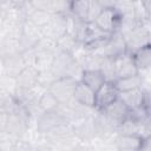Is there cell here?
Listing matches in <instances>:
<instances>
[{"instance_id": "cell-1", "label": "cell", "mask_w": 151, "mask_h": 151, "mask_svg": "<svg viewBox=\"0 0 151 151\" xmlns=\"http://www.w3.org/2000/svg\"><path fill=\"white\" fill-rule=\"evenodd\" d=\"M103 5H104V8L97 15L93 24L104 33L112 34L113 32L118 31L122 17L114 9L112 1H103Z\"/></svg>"}, {"instance_id": "cell-2", "label": "cell", "mask_w": 151, "mask_h": 151, "mask_svg": "<svg viewBox=\"0 0 151 151\" xmlns=\"http://www.w3.org/2000/svg\"><path fill=\"white\" fill-rule=\"evenodd\" d=\"M126 44L127 53H133L137 50L150 45V24H143L126 35H123Z\"/></svg>"}, {"instance_id": "cell-3", "label": "cell", "mask_w": 151, "mask_h": 151, "mask_svg": "<svg viewBox=\"0 0 151 151\" xmlns=\"http://www.w3.org/2000/svg\"><path fill=\"white\" fill-rule=\"evenodd\" d=\"M77 80L71 78V77H63V78H57L50 86L48 91L59 100V103H67L72 100L73 97V91L77 85Z\"/></svg>"}, {"instance_id": "cell-4", "label": "cell", "mask_w": 151, "mask_h": 151, "mask_svg": "<svg viewBox=\"0 0 151 151\" xmlns=\"http://www.w3.org/2000/svg\"><path fill=\"white\" fill-rule=\"evenodd\" d=\"M96 137L100 138L101 140H107L113 134H117V124L112 122L109 117H106L101 111H97L94 116H92Z\"/></svg>"}, {"instance_id": "cell-5", "label": "cell", "mask_w": 151, "mask_h": 151, "mask_svg": "<svg viewBox=\"0 0 151 151\" xmlns=\"http://www.w3.org/2000/svg\"><path fill=\"white\" fill-rule=\"evenodd\" d=\"M119 98L123 100V103L129 107L130 111L136 110L138 107H149L150 109V99H149V90L144 86L130 92L120 93Z\"/></svg>"}, {"instance_id": "cell-6", "label": "cell", "mask_w": 151, "mask_h": 151, "mask_svg": "<svg viewBox=\"0 0 151 151\" xmlns=\"http://www.w3.org/2000/svg\"><path fill=\"white\" fill-rule=\"evenodd\" d=\"M119 97L118 91L116 90L113 83L105 81L96 92H94V110L101 111L111 103H113Z\"/></svg>"}, {"instance_id": "cell-7", "label": "cell", "mask_w": 151, "mask_h": 151, "mask_svg": "<svg viewBox=\"0 0 151 151\" xmlns=\"http://www.w3.org/2000/svg\"><path fill=\"white\" fill-rule=\"evenodd\" d=\"M64 123H67V122L58 113V111L42 112L37 118L35 129H37V132L39 134H42L46 137L51 131H53L55 127H58L59 125H61Z\"/></svg>"}, {"instance_id": "cell-8", "label": "cell", "mask_w": 151, "mask_h": 151, "mask_svg": "<svg viewBox=\"0 0 151 151\" xmlns=\"http://www.w3.org/2000/svg\"><path fill=\"white\" fill-rule=\"evenodd\" d=\"M66 15H67V13L52 14L48 25L41 31L42 37H47L53 40H58L60 37L66 34Z\"/></svg>"}, {"instance_id": "cell-9", "label": "cell", "mask_w": 151, "mask_h": 151, "mask_svg": "<svg viewBox=\"0 0 151 151\" xmlns=\"http://www.w3.org/2000/svg\"><path fill=\"white\" fill-rule=\"evenodd\" d=\"M0 65H1V70L2 73H5L6 76L14 78L26 67L22 57L19 52H12L8 53L6 55H4L0 59Z\"/></svg>"}, {"instance_id": "cell-10", "label": "cell", "mask_w": 151, "mask_h": 151, "mask_svg": "<svg viewBox=\"0 0 151 151\" xmlns=\"http://www.w3.org/2000/svg\"><path fill=\"white\" fill-rule=\"evenodd\" d=\"M72 129H73V133L74 137L84 143H88L92 142L96 137V131H94V125H93V120H92V116L77 120L74 123L71 124Z\"/></svg>"}, {"instance_id": "cell-11", "label": "cell", "mask_w": 151, "mask_h": 151, "mask_svg": "<svg viewBox=\"0 0 151 151\" xmlns=\"http://www.w3.org/2000/svg\"><path fill=\"white\" fill-rule=\"evenodd\" d=\"M114 66H116L117 78L132 77V76H137L140 73L132 59V55L127 52L114 58Z\"/></svg>"}, {"instance_id": "cell-12", "label": "cell", "mask_w": 151, "mask_h": 151, "mask_svg": "<svg viewBox=\"0 0 151 151\" xmlns=\"http://www.w3.org/2000/svg\"><path fill=\"white\" fill-rule=\"evenodd\" d=\"M101 112L106 117H109L112 122H114L117 125H119L123 120H125L130 114L129 107L123 103V100L119 97L109 106H106L104 110H101Z\"/></svg>"}, {"instance_id": "cell-13", "label": "cell", "mask_w": 151, "mask_h": 151, "mask_svg": "<svg viewBox=\"0 0 151 151\" xmlns=\"http://www.w3.org/2000/svg\"><path fill=\"white\" fill-rule=\"evenodd\" d=\"M143 139L144 138L139 136L116 134L113 139V146L117 151H138Z\"/></svg>"}, {"instance_id": "cell-14", "label": "cell", "mask_w": 151, "mask_h": 151, "mask_svg": "<svg viewBox=\"0 0 151 151\" xmlns=\"http://www.w3.org/2000/svg\"><path fill=\"white\" fill-rule=\"evenodd\" d=\"M39 71L35 67L26 66L17 77L15 85L18 88H33L38 85Z\"/></svg>"}, {"instance_id": "cell-15", "label": "cell", "mask_w": 151, "mask_h": 151, "mask_svg": "<svg viewBox=\"0 0 151 151\" xmlns=\"http://www.w3.org/2000/svg\"><path fill=\"white\" fill-rule=\"evenodd\" d=\"M113 85L116 87V90L118 91V93H125V92H130L137 88H140L145 85L144 83V77L142 73L137 74V76H132V77H125V78H117L113 81Z\"/></svg>"}, {"instance_id": "cell-16", "label": "cell", "mask_w": 151, "mask_h": 151, "mask_svg": "<svg viewBox=\"0 0 151 151\" xmlns=\"http://www.w3.org/2000/svg\"><path fill=\"white\" fill-rule=\"evenodd\" d=\"M72 99L85 107L94 109V91H92L90 87L84 85L81 81L77 83Z\"/></svg>"}, {"instance_id": "cell-17", "label": "cell", "mask_w": 151, "mask_h": 151, "mask_svg": "<svg viewBox=\"0 0 151 151\" xmlns=\"http://www.w3.org/2000/svg\"><path fill=\"white\" fill-rule=\"evenodd\" d=\"M80 81L96 92L106 80L99 70H90V71H83Z\"/></svg>"}, {"instance_id": "cell-18", "label": "cell", "mask_w": 151, "mask_h": 151, "mask_svg": "<svg viewBox=\"0 0 151 151\" xmlns=\"http://www.w3.org/2000/svg\"><path fill=\"white\" fill-rule=\"evenodd\" d=\"M131 55H132V59H133V61H134V64H136V66L140 73H143L144 71H147L150 68V65H151L150 45L137 50L136 52L131 53Z\"/></svg>"}, {"instance_id": "cell-19", "label": "cell", "mask_w": 151, "mask_h": 151, "mask_svg": "<svg viewBox=\"0 0 151 151\" xmlns=\"http://www.w3.org/2000/svg\"><path fill=\"white\" fill-rule=\"evenodd\" d=\"M70 13L84 22H88L90 19V1H70Z\"/></svg>"}, {"instance_id": "cell-20", "label": "cell", "mask_w": 151, "mask_h": 151, "mask_svg": "<svg viewBox=\"0 0 151 151\" xmlns=\"http://www.w3.org/2000/svg\"><path fill=\"white\" fill-rule=\"evenodd\" d=\"M59 105V100L48 90H45L38 98V106L41 112H54L58 110Z\"/></svg>"}, {"instance_id": "cell-21", "label": "cell", "mask_w": 151, "mask_h": 151, "mask_svg": "<svg viewBox=\"0 0 151 151\" xmlns=\"http://www.w3.org/2000/svg\"><path fill=\"white\" fill-rule=\"evenodd\" d=\"M80 46L81 44L70 34H64L58 40H55L57 51H61V52H66L71 54H74Z\"/></svg>"}, {"instance_id": "cell-22", "label": "cell", "mask_w": 151, "mask_h": 151, "mask_svg": "<svg viewBox=\"0 0 151 151\" xmlns=\"http://www.w3.org/2000/svg\"><path fill=\"white\" fill-rule=\"evenodd\" d=\"M12 151H34V145L25 138H18L12 144Z\"/></svg>"}, {"instance_id": "cell-23", "label": "cell", "mask_w": 151, "mask_h": 151, "mask_svg": "<svg viewBox=\"0 0 151 151\" xmlns=\"http://www.w3.org/2000/svg\"><path fill=\"white\" fill-rule=\"evenodd\" d=\"M34 151H55V149L52 144L46 143V144H39L34 146Z\"/></svg>"}, {"instance_id": "cell-24", "label": "cell", "mask_w": 151, "mask_h": 151, "mask_svg": "<svg viewBox=\"0 0 151 151\" xmlns=\"http://www.w3.org/2000/svg\"><path fill=\"white\" fill-rule=\"evenodd\" d=\"M7 114L0 111V131L6 130V124H7Z\"/></svg>"}, {"instance_id": "cell-25", "label": "cell", "mask_w": 151, "mask_h": 151, "mask_svg": "<svg viewBox=\"0 0 151 151\" xmlns=\"http://www.w3.org/2000/svg\"><path fill=\"white\" fill-rule=\"evenodd\" d=\"M138 151H150V137L143 139V143Z\"/></svg>"}, {"instance_id": "cell-26", "label": "cell", "mask_w": 151, "mask_h": 151, "mask_svg": "<svg viewBox=\"0 0 151 151\" xmlns=\"http://www.w3.org/2000/svg\"><path fill=\"white\" fill-rule=\"evenodd\" d=\"M67 151H86L83 146H79V145H76V146H72L70 149H67Z\"/></svg>"}]
</instances>
